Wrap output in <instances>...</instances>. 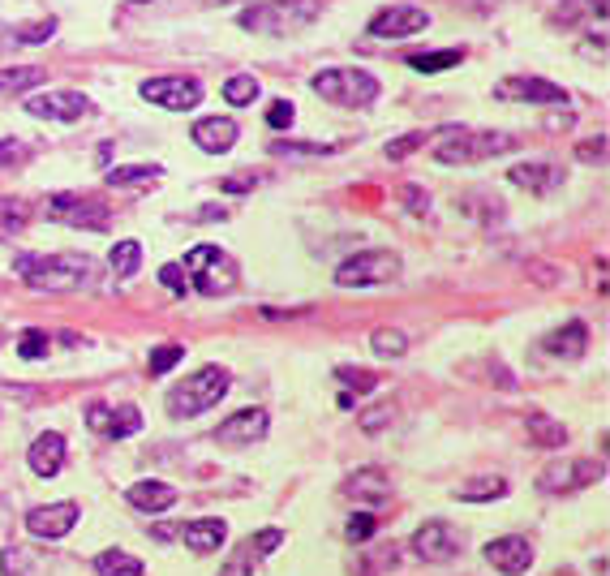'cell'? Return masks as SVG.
Listing matches in <instances>:
<instances>
[{"label": "cell", "instance_id": "obj_1", "mask_svg": "<svg viewBox=\"0 0 610 576\" xmlns=\"http://www.w3.org/2000/svg\"><path fill=\"white\" fill-rule=\"evenodd\" d=\"M13 276L39 293H74L95 280V258L86 254H18Z\"/></svg>", "mask_w": 610, "mask_h": 576}, {"label": "cell", "instance_id": "obj_2", "mask_svg": "<svg viewBox=\"0 0 610 576\" xmlns=\"http://www.w3.org/2000/svg\"><path fill=\"white\" fill-rule=\"evenodd\" d=\"M318 13H323V0H267V5L241 9L237 26L254 35H293V31H305Z\"/></svg>", "mask_w": 610, "mask_h": 576}, {"label": "cell", "instance_id": "obj_3", "mask_svg": "<svg viewBox=\"0 0 610 576\" xmlns=\"http://www.w3.org/2000/svg\"><path fill=\"white\" fill-rule=\"evenodd\" d=\"M516 138L503 134V129H456L447 125L439 134V147H434V160L439 164H477L490 160V155L512 151Z\"/></svg>", "mask_w": 610, "mask_h": 576}, {"label": "cell", "instance_id": "obj_4", "mask_svg": "<svg viewBox=\"0 0 610 576\" xmlns=\"http://www.w3.org/2000/svg\"><path fill=\"white\" fill-rule=\"evenodd\" d=\"M228 370L224 366H202V370H194L190 379H181L177 387L168 392V417H198V413H207V409H215L220 400L228 396Z\"/></svg>", "mask_w": 610, "mask_h": 576}, {"label": "cell", "instance_id": "obj_5", "mask_svg": "<svg viewBox=\"0 0 610 576\" xmlns=\"http://www.w3.org/2000/svg\"><path fill=\"white\" fill-rule=\"evenodd\" d=\"M310 86H314V95H323L327 104H340V108H370L383 91L379 78L366 74V69H353V65L318 69Z\"/></svg>", "mask_w": 610, "mask_h": 576}, {"label": "cell", "instance_id": "obj_6", "mask_svg": "<svg viewBox=\"0 0 610 576\" xmlns=\"http://www.w3.org/2000/svg\"><path fill=\"white\" fill-rule=\"evenodd\" d=\"M181 267H185V276H190V284L207 297H224L237 288V258L220 246H194L185 254Z\"/></svg>", "mask_w": 610, "mask_h": 576}, {"label": "cell", "instance_id": "obj_7", "mask_svg": "<svg viewBox=\"0 0 610 576\" xmlns=\"http://www.w3.org/2000/svg\"><path fill=\"white\" fill-rule=\"evenodd\" d=\"M396 276H400V258L391 250H361L336 267L340 288H374V284H387Z\"/></svg>", "mask_w": 610, "mask_h": 576}, {"label": "cell", "instance_id": "obj_8", "mask_svg": "<svg viewBox=\"0 0 610 576\" xmlns=\"http://www.w3.org/2000/svg\"><path fill=\"white\" fill-rule=\"evenodd\" d=\"M602 478H606L602 460H550L542 469V478H537V491L542 495H576Z\"/></svg>", "mask_w": 610, "mask_h": 576}, {"label": "cell", "instance_id": "obj_9", "mask_svg": "<svg viewBox=\"0 0 610 576\" xmlns=\"http://www.w3.org/2000/svg\"><path fill=\"white\" fill-rule=\"evenodd\" d=\"M48 215L52 220H61L69 228H91V233H104L108 228V203L99 194H74V190H65V194H56L52 203H48Z\"/></svg>", "mask_w": 610, "mask_h": 576}, {"label": "cell", "instance_id": "obj_10", "mask_svg": "<svg viewBox=\"0 0 610 576\" xmlns=\"http://www.w3.org/2000/svg\"><path fill=\"white\" fill-rule=\"evenodd\" d=\"M138 95L155 108L168 112H190L202 104V82L198 78H147L138 86Z\"/></svg>", "mask_w": 610, "mask_h": 576}, {"label": "cell", "instance_id": "obj_11", "mask_svg": "<svg viewBox=\"0 0 610 576\" xmlns=\"http://www.w3.org/2000/svg\"><path fill=\"white\" fill-rule=\"evenodd\" d=\"M26 112L39 121H61V125H74L82 117H91L95 104L86 99L82 91H43V95H31L26 99Z\"/></svg>", "mask_w": 610, "mask_h": 576}, {"label": "cell", "instance_id": "obj_12", "mask_svg": "<svg viewBox=\"0 0 610 576\" xmlns=\"http://www.w3.org/2000/svg\"><path fill=\"white\" fill-rule=\"evenodd\" d=\"M409 546H413V555L421 559V564H452V559L464 551V538L447 521H426L413 534Z\"/></svg>", "mask_w": 610, "mask_h": 576}, {"label": "cell", "instance_id": "obj_13", "mask_svg": "<svg viewBox=\"0 0 610 576\" xmlns=\"http://www.w3.org/2000/svg\"><path fill=\"white\" fill-rule=\"evenodd\" d=\"M78 516H82V503L78 499L43 503V508L26 512V529H31V538H39V542H61L69 529L78 525Z\"/></svg>", "mask_w": 610, "mask_h": 576}, {"label": "cell", "instance_id": "obj_14", "mask_svg": "<svg viewBox=\"0 0 610 576\" xmlns=\"http://www.w3.org/2000/svg\"><path fill=\"white\" fill-rule=\"evenodd\" d=\"M284 542V529H275V525H267V529H258V534H250L245 538L237 551L228 555V564L220 568V576H254L258 572V564L275 551V546Z\"/></svg>", "mask_w": 610, "mask_h": 576}, {"label": "cell", "instance_id": "obj_15", "mask_svg": "<svg viewBox=\"0 0 610 576\" xmlns=\"http://www.w3.org/2000/svg\"><path fill=\"white\" fill-rule=\"evenodd\" d=\"M430 26V13L417 9V5H387L370 18V35L374 39H409L417 31Z\"/></svg>", "mask_w": 610, "mask_h": 576}, {"label": "cell", "instance_id": "obj_16", "mask_svg": "<svg viewBox=\"0 0 610 576\" xmlns=\"http://www.w3.org/2000/svg\"><path fill=\"white\" fill-rule=\"evenodd\" d=\"M482 555H486V564L503 576H525L533 564V542L525 534H503L495 542H486Z\"/></svg>", "mask_w": 610, "mask_h": 576}, {"label": "cell", "instance_id": "obj_17", "mask_svg": "<svg viewBox=\"0 0 610 576\" xmlns=\"http://www.w3.org/2000/svg\"><path fill=\"white\" fill-rule=\"evenodd\" d=\"M267 426H271L267 409H241L215 430V443H220V448H250V443L267 439Z\"/></svg>", "mask_w": 610, "mask_h": 576}, {"label": "cell", "instance_id": "obj_18", "mask_svg": "<svg viewBox=\"0 0 610 576\" xmlns=\"http://www.w3.org/2000/svg\"><path fill=\"white\" fill-rule=\"evenodd\" d=\"M499 99H516V104H568V91L546 78H503L495 86Z\"/></svg>", "mask_w": 610, "mask_h": 576}, {"label": "cell", "instance_id": "obj_19", "mask_svg": "<svg viewBox=\"0 0 610 576\" xmlns=\"http://www.w3.org/2000/svg\"><path fill=\"white\" fill-rule=\"evenodd\" d=\"M190 138H194L198 151L220 155V151H232V147H237L241 129H237V121H232V117H202V121H194Z\"/></svg>", "mask_w": 610, "mask_h": 576}, {"label": "cell", "instance_id": "obj_20", "mask_svg": "<svg viewBox=\"0 0 610 576\" xmlns=\"http://www.w3.org/2000/svg\"><path fill=\"white\" fill-rule=\"evenodd\" d=\"M26 465H31L35 478H56V473L65 469V435L43 430V435L31 443V452H26Z\"/></svg>", "mask_w": 610, "mask_h": 576}, {"label": "cell", "instance_id": "obj_21", "mask_svg": "<svg viewBox=\"0 0 610 576\" xmlns=\"http://www.w3.org/2000/svg\"><path fill=\"white\" fill-rule=\"evenodd\" d=\"M340 495L361 503V508H379V503L391 499V482H387L383 469H361V473H353V478L340 486Z\"/></svg>", "mask_w": 610, "mask_h": 576}, {"label": "cell", "instance_id": "obj_22", "mask_svg": "<svg viewBox=\"0 0 610 576\" xmlns=\"http://www.w3.org/2000/svg\"><path fill=\"white\" fill-rule=\"evenodd\" d=\"M542 349H546L550 357H563V362H576V357H585V349H589V327L580 323V319L563 323V327H555V331H546V336H542Z\"/></svg>", "mask_w": 610, "mask_h": 576}, {"label": "cell", "instance_id": "obj_23", "mask_svg": "<svg viewBox=\"0 0 610 576\" xmlns=\"http://www.w3.org/2000/svg\"><path fill=\"white\" fill-rule=\"evenodd\" d=\"M228 538V525L220 521V516H202V521H190V525H181V542L190 546V551L198 555H211V551H220Z\"/></svg>", "mask_w": 610, "mask_h": 576}, {"label": "cell", "instance_id": "obj_24", "mask_svg": "<svg viewBox=\"0 0 610 576\" xmlns=\"http://www.w3.org/2000/svg\"><path fill=\"white\" fill-rule=\"evenodd\" d=\"M125 499H129V508H138V512H168L172 503H177V491H172L168 482H134L125 491Z\"/></svg>", "mask_w": 610, "mask_h": 576}, {"label": "cell", "instance_id": "obj_25", "mask_svg": "<svg viewBox=\"0 0 610 576\" xmlns=\"http://www.w3.org/2000/svg\"><path fill=\"white\" fill-rule=\"evenodd\" d=\"M507 181L520 185V190H533V194H550L555 185H563V172L555 164H516L507 172Z\"/></svg>", "mask_w": 610, "mask_h": 576}, {"label": "cell", "instance_id": "obj_26", "mask_svg": "<svg viewBox=\"0 0 610 576\" xmlns=\"http://www.w3.org/2000/svg\"><path fill=\"white\" fill-rule=\"evenodd\" d=\"M164 177V168L159 164H125V168H108V185L112 190H142V185H151Z\"/></svg>", "mask_w": 610, "mask_h": 576}, {"label": "cell", "instance_id": "obj_27", "mask_svg": "<svg viewBox=\"0 0 610 576\" xmlns=\"http://www.w3.org/2000/svg\"><path fill=\"white\" fill-rule=\"evenodd\" d=\"M507 495V478H499V473H486V478H473V482H464L456 499L460 503H495Z\"/></svg>", "mask_w": 610, "mask_h": 576}, {"label": "cell", "instance_id": "obj_28", "mask_svg": "<svg viewBox=\"0 0 610 576\" xmlns=\"http://www.w3.org/2000/svg\"><path fill=\"white\" fill-rule=\"evenodd\" d=\"M95 572L99 576H147V564L129 551H99L95 555Z\"/></svg>", "mask_w": 610, "mask_h": 576}, {"label": "cell", "instance_id": "obj_29", "mask_svg": "<svg viewBox=\"0 0 610 576\" xmlns=\"http://www.w3.org/2000/svg\"><path fill=\"white\" fill-rule=\"evenodd\" d=\"M26 220H31V207H26V198H9V194H0V241H9V237H18Z\"/></svg>", "mask_w": 610, "mask_h": 576}, {"label": "cell", "instance_id": "obj_30", "mask_svg": "<svg viewBox=\"0 0 610 576\" xmlns=\"http://www.w3.org/2000/svg\"><path fill=\"white\" fill-rule=\"evenodd\" d=\"M529 439L537 443V448H563V443H568V426L555 422V417L533 413L529 417Z\"/></svg>", "mask_w": 610, "mask_h": 576}, {"label": "cell", "instance_id": "obj_31", "mask_svg": "<svg viewBox=\"0 0 610 576\" xmlns=\"http://www.w3.org/2000/svg\"><path fill=\"white\" fill-rule=\"evenodd\" d=\"M35 82H48L39 65H18V69H0V95H22L31 91Z\"/></svg>", "mask_w": 610, "mask_h": 576}, {"label": "cell", "instance_id": "obj_32", "mask_svg": "<svg viewBox=\"0 0 610 576\" xmlns=\"http://www.w3.org/2000/svg\"><path fill=\"white\" fill-rule=\"evenodd\" d=\"M108 263H112V276H116V280H129V276H134V271L142 267V246H138L134 237H129V241H116L112 254H108Z\"/></svg>", "mask_w": 610, "mask_h": 576}, {"label": "cell", "instance_id": "obj_33", "mask_svg": "<svg viewBox=\"0 0 610 576\" xmlns=\"http://www.w3.org/2000/svg\"><path fill=\"white\" fill-rule=\"evenodd\" d=\"M464 61V48H447V52H417L409 56V65L421 69V74H439V69H452Z\"/></svg>", "mask_w": 610, "mask_h": 576}, {"label": "cell", "instance_id": "obj_34", "mask_svg": "<svg viewBox=\"0 0 610 576\" xmlns=\"http://www.w3.org/2000/svg\"><path fill=\"white\" fill-rule=\"evenodd\" d=\"M56 26H61V22H56L52 13H48V18H35V22H22V26H13V31H9V39H13V43H48V39L56 35Z\"/></svg>", "mask_w": 610, "mask_h": 576}, {"label": "cell", "instance_id": "obj_35", "mask_svg": "<svg viewBox=\"0 0 610 576\" xmlns=\"http://www.w3.org/2000/svg\"><path fill=\"white\" fill-rule=\"evenodd\" d=\"M370 349L379 357H404V349H409V336H404L400 327H379L370 336Z\"/></svg>", "mask_w": 610, "mask_h": 576}, {"label": "cell", "instance_id": "obj_36", "mask_svg": "<svg viewBox=\"0 0 610 576\" xmlns=\"http://www.w3.org/2000/svg\"><path fill=\"white\" fill-rule=\"evenodd\" d=\"M258 91H263V86H258V78H250V74H237V78H228V82H224V99H228L232 108L254 104Z\"/></svg>", "mask_w": 610, "mask_h": 576}, {"label": "cell", "instance_id": "obj_37", "mask_svg": "<svg viewBox=\"0 0 610 576\" xmlns=\"http://www.w3.org/2000/svg\"><path fill=\"white\" fill-rule=\"evenodd\" d=\"M443 129H413V134H404V138H391L387 142V160H404L409 151H417V147H426V142H434Z\"/></svg>", "mask_w": 610, "mask_h": 576}, {"label": "cell", "instance_id": "obj_38", "mask_svg": "<svg viewBox=\"0 0 610 576\" xmlns=\"http://www.w3.org/2000/svg\"><path fill=\"white\" fill-rule=\"evenodd\" d=\"M48 349H52V340H48V331H39V327H26L18 336V357H26V362L48 357Z\"/></svg>", "mask_w": 610, "mask_h": 576}, {"label": "cell", "instance_id": "obj_39", "mask_svg": "<svg viewBox=\"0 0 610 576\" xmlns=\"http://www.w3.org/2000/svg\"><path fill=\"white\" fill-rule=\"evenodd\" d=\"M185 357V349L181 344H159V349H151V357H147V370L151 374H168L172 366H177Z\"/></svg>", "mask_w": 610, "mask_h": 576}, {"label": "cell", "instance_id": "obj_40", "mask_svg": "<svg viewBox=\"0 0 610 576\" xmlns=\"http://www.w3.org/2000/svg\"><path fill=\"white\" fill-rule=\"evenodd\" d=\"M374 529H379L374 512H353V516H348V525H344V538H348V542H370Z\"/></svg>", "mask_w": 610, "mask_h": 576}, {"label": "cell", "instance_id": "obj_41", "mask_svg": "<svg viewBox=\"0 0 610 576\" xmlns=\"http://www.w3.org/2000/svg\"><path fill=\"white\" fill-rule=\"evenodd\" d=\"M391 422H396V405H379V409H366L357 417V426L366 430V435H379V430H387Z\"/></svg>", "mask_w": 610, "mask_h": 576}, {"label": "cell", "instance_id": "obj_42", "mask_svg": "<svg viewBox=\"0 0 610 576\" xmlns=\"http://www.w3.org/2000/svg\"><path fill=\"white\" fill-rule=\"evenodd\" d=\"M86 426H91L95 435L112 439V430H116V409H108V405H91V409H86Z\"/></svg>", "mask_w": 610, "mask_h": 576}, {"label": "cell", "instance_id": "obj_43", "mask_svg": "<svg viewBox=\"0 0 610 576\" xmlns=\"http://www.w3.org/2000/svg\"><path fill=\"white\" fill-rule=\"evenodd\" d=\"M159 284H164L168 288V293H190V276H185V267L181 263H164V267H159Z\"/></svg>", "mask_w": 610, "mask_h": 576}, {"label": "cell", "instance_id": "obj_44", "mask_svg": "<svg viewBox=\"0 0 610 576\" xmlns=\"http://www.w3.org/2000/svg\"><path fill=\"white\" fill-rule=\"evenodd\" d=\"M396 559H400V546H383V551H374L370 559H361L366 568H357V576H374L383 568H396Z\"/></svg>", "mask_w": 610, "mask_h": 576}, {"label": "cell", "instance_id": "obj_45", "mask_svg": "<svg viewBox=\"0 0 610 576\" xmlns=\"http://www.w3.org/2000/svg\"><path fill=\"white\" fill-rule=\"evenodd\" d=\"M336 379L348 383V387H361V392H374V387H379V374H370V370H353V366H340V370H336Z\"/></svg>", "mask_w": 610, "mask_h": 576}, {"label": "cell", "instance_id": "obj_46", "mask_svg": "<svg viewBox=\"0 0 610 576\" xmlns=\"http://www.w3.org/2000/svg\"><path fill=\"white\" fill-rule=\"evenodd\" d=\"M293 117H297V108L288 104V99H271V108H267V125L271 129H288Z\"/></svg>", "mask_w": 610, "mask_h": 576}, {"label": "cell", "instance_id": "obj_47", "mask_svg": "<svg viewBox=\"0 0 610 576\" xmlns=\"http://www.w3.org/2000/svg\"><path fill=\"white\" fill-rule=\"evenodd\" d=\"M576 155H580V160H585V164H606V134H598V138H585V142H580V147H576Z\"/></svg>", "mask_w": 610, "mask_h": 576}, {"label": "cell", "instance_id": "obj_48", "mask_svg": "<svg viewBox=\"0 0 610 576\" xmlns=\"http://www.w3.org/2000/svg\"><path fill=\"white\" fill-rule=\"evenodd\" d=\"M258 181H263L258 172H237V177H224V181H220V190H224V194H250Z\"/></svg>", "mask_w": 610, "mask_h": 576}, {"label": "cell", "instance_id": "obj_49", "mask_svg": "<svg viewBox=\"0 0 610 576\" xmlns=\"http://www.w3.org/2000/svg\"><path fill=\"white\" fill-rule=\"evenodd\" d=\"M271 155H327V147H314V142H271Z\"/></svg>", "mask_w": 610, "mask_h": 576}, {"label": "cell", "instance_id": "obj_50", "mask_svg": "<svg viewBox=\"0 0 610 576\" xmlns=\"http://www.w3.org/2000/svg\"><path fill=\"white\" fill-rule=\"evenodd\" d=\"M18 155H22L18 142H13V138H0V168L13 164V160H18Z\"/></svg>", "mask_w": 610, "mask_h": 576}, {"label": "cell", "instance_id": "obj_51", "mask_svg": "<svg viewBox=\"0 0 610 576\" xmlns=\"http://www.w3.org/2000/svg\"><path fill=\"white\" fill-rule=\"evenodd\" d=\"M585 52H589V56H598V61H606V35L585 39Z\"/></svg>", "mask_w": 610, "mask_h": 576}, {"label": "cell", "instance_id": "obj_52", "mask_svg": "<svg viewBox=\"0 0 610 576\" xmlns=\"http://www.w3.org/2000/svg\"><path fill=\"white\" fill-rule=\"evenodd\" d=\"M134 5H151V0H134Z\"/></svg>", "mask_w": 610, "mask_h": 576}]
</instances>
